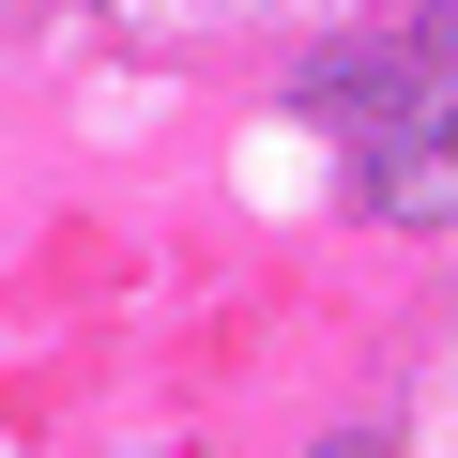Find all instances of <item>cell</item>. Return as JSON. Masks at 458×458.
Returning a JSON list of instances; mask_svg holds the SVG:
<instances>
[{
	"label": "cell",
	"mask_w": 458,
	"mask_h": 458,
	"mask_svg": "<svg viewBox=\"0 0 458 458\" xmlns=\"http://www.w3.org/2000/svg\"><path fill=\"white\" fill-rule=\"evenodd\" d=\"M321 458H397V443H321Z\"/></svg>",
	"instance_id": "obj_1"
}]
</instances>
